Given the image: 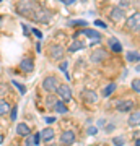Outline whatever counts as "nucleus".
Instances as JSON below:
<instances>
[{"mask_svg": "<svg viewBox=\"0 0 140 146\" xmlns=\"http://www.w3.org/2000/svg\"><path fill=\"white\" fill-rule=\"evenodd\" d=\"M42 88H44V91H47V93H54V91H57L59 80L56 78V76H46V78L42 80Z\"/></svg>", "mask_w": 140, "mask_h": 146, "instance_id": "f03ea898", "label": "nucleus"}, {"mask_svg": "<svg viewBox=\"0 0 140 146\" xmlns=\"http://www.w3.org/2000/svg\"><path fill=\"white\" fill-rule=\"evenodd\" d=\"M59 101L56 99V98H54V96H49V98H47V107H52V109H54V107H56V104H57Z\"/></svg>", "mask_w": 140, "mask_h": 146, "instance_id": "5701e85b", "label": "nucleus"}, {"mask_svg": "<svg viewBox=\"0 0 140 146\" xmlns=\"http://www.w3.org/2000/svg\"><path fill=\"white\" fill-rule=\"evenodd\" d=\"M137 70H139V72H140V65H139V67H137Z\"/></svg>", "mask_w": 140, "mask_h": 146, "instance_id": "c03bdc74", "label": "nucleus"}, {"mask_svg": "<svg viewBox=\"0 0 140 146\" xmlns=\"http://www.w3.org/2000/svg\"><path fill=\"white\" fill-rule=\"evenodd\" d=\"M33 138H34V145H38V143L41 141V133H36V135L33 136Z\"/></svg>", "mask_w": 140, "mask_h": 146, "instance_id": "2f4dec72", "label": "nucleus"}, {"mask_svg": "<svg viewBox=\"0 0 140 146\" xmlns=\"http://www.w3.org/2000/svg\"><path fill=\"white\" fill-rule=\"evenodd\" d=\"M94 26H99V28H106V23H103L101 20H96L94 21Z\"/></svg>", "mask_w": 140, "mask_h": 146, "instance_id": "7c9ffc66", "label": "nucleus"}, {"mask_svg": "<svg viewBox=\"0 0 140 146\" xmlns=\"http://www.w3.org/2000/svg\"><path fill=\"white\" fill-rule=\"evenodd\" d=\"M125 25H127V29H130V31H140V11L134 13V15L127 20Z\"/></svg>", "mask_w": 140, "mask_h": 146, "instance_id": "20e7f679", "label": "nucleus"}, {"mask_svg": "<svg viewBox=\"0 0 140 146\" xmlns=\"http://www.w3.org/2000/svg\"><path fill=\"white\" fill-rule=\"evenodd\" d=\"M54 136H56V131L52 130V128H44L41 131V141H52L54 140Z\"/></svg>", "mask_w": 140, "mask_h": 146, "instance_id": "2eb2a0df", "label": "nucleus"}, {"mask_svg": "<svg viewBox=\"0 0 140 146\" xmlns=\"http://www.w3.org/2000/svg\"><path fill=\"white\" fill-rule=\"evenodd\" d=\"M130 3H132V0H121L119 2V8H122V10H125V8H129Z\"/></svg>", "mask_w": 140, "mask_h": 146, "instance_id": "a878e982", "label": "nucleus"}, {"mask_svg": "<svg viewBox=\"0 0 140 146\" xmlns=\"http://www.w3.org/2000/svg\"><path fill=\"white\" fill-rule=\"evenodd\" d=\"M21 28H23V31H25V36H29V29H28V26H26V25H21Z\"/></svg>", "mask_w": 140, "mask_h": 146, "instance_id": "72a5a7b5", "label": "nucleus"}, {"mask_svg": "<svg viewBox=\"0 0 140 146\" xmlns=\"http://www.w3.org/2000/svg\"><path fill=\"white\" fill-rule=\"evenodd\" d=\"M127 123H129L130 127H140V110H135V112L130 114Z\"/></svg>", "mask_w": 140, "mask_h": 146, "instance_id": "4468645a", "label": "nucleus"}, {"mask_svg": "<svg viewBox=\"0 0 140 146\" xmlns=\"http://www.w3.org/2000/svg\"><path fill=\"white\" fill-rule=\"evenodd\" d=\"M25 146H34V138H31V136L28 135V138L25 141Z\"/></svg>", "mask_w": 140, "mask_h": 146, "instance_id": "cd10ccee", "label": "nucleus"}, {"mask_svg": "<svg viewBox=\"0 0 140 146\" xmlns=\"http://www.w3.org/2000/svg\"><path fill=\"white\" fill-rule=\"evenodd\" d=\"M31 33H33V34H36V37H38V39H41V37H42L41 31H39V29H36V28H31Z\"/></svg>", "mask_w": 140, "mask_h": 146, "instance_id": "c756f323", "label": "nucleus"}, {"mask_svg": "<svg viewBox=\"0 0 140 146\" xmlns=\"http://www.w3.org/2000/svg\"><path fill=\"white\" fill-rule=\"evenodd\" d=\"M13 84H15L16 88L20 89V93H21V94H25V93H26V89H25V86H23V84H20V83H16V81H13Z\"/></svg>", "mask_w": 140, "mask_h": 146, "instance_id": "c85d7f7f", "label": "nucleus"}, {"mask_svg": "<svg viewBox=\"0 0 140 146\" xmlns=\"http://www.w3.org/2000/svg\"><path fill=\"white\" fill-rule=\"evenodd\" d=\"M109 18H111V21H114V23H121V21L125 20V13H124L122 8L114 7V8L111 10V13H109Z\"/></svg>", "mask_w": 140, "mask_h": 146, "instance_id": "423d86ee", "label": "nucleus"}, {"mask_svg": "<svg viewBox=\"0 0 140 146\" xmlns=\"http://www.w3.org/2000/svg\"><path fill=\"white\" fill-rule=\"evenodd\" d=\"M46 122L47 123H52V122H56V119L54 117H46Z\"/></svg>", "mask_w": 140, "mask_h": 146, "instance_id": "e433bc0d", "label": "nucleus"}, {"mask_svg": "<svg viewBox=\"0 0 140 146\" xmlns=\"http://www.w3.org/2000/svg\"><path fill=\"white\" fill-rule=\"evenodd\" d=\"M104 130H106V131H113V130H114V127H113V125H108Z\"/></svg>", "mask_w": 140, "mask_h": 146, "instance_id": "4c0bfd02", "label": "nucleus"}, {"mask_svg": "<svg viewBox=\"0 0 140 146\" xmlns=\"http://www.w3.org/2000/svg\"><path fill=\"white\" fill-rule=\"evenodd\" d=\"M106 58H108V52H106L104 49H96V50H93L91 55H90V60L94 62V63L103 62V60H106Z\"/></svg>", "mask_w": 140, "mask_h": 146, "instance_id": "0eeeda50", "label": "nucleus"}, {"mask_svg": "<svg viewBox=\"0 0 140 146\" xmlns=\"http://www.w3.org/2000/svg\"><path fill=\"white\" fill-rule=\"evenodd\" d=\"M15 11L18 15L28 18V20L38 21L42 25H47L52 18L51 11L42 8L36 0H18V3L15 5Z\"/></svg>", "mask_w": 140, "mask_h": 146, "instance_id": "f257e3e1", "label": "nucleus"}, {"mask_svg": "<svg viewBox=\"0 0 140 146\" xmlns=\"http://www.w3.org/2000/svg\"><path fill=\"white\" fill-rule=\"evenodd\" d=\"M10 110H11L10 104H8L5 99H0V117H2V115H5V114H8Z\"/></svg>", "mask_w": 140, "mask_h": 146, "instance_id": "6ab92c4d", "label": "nucleus"}, {"mask_svg": "<svg viewBox=\"0 0 140 146\" xmlns=\"http://www.w3.org/2000/svg\"><path fill=\"white\" fill-rule=\"evenodd\" d=\"M0 2H2V0H0Z\"/></svg>", "mask_w": 140, "mask_h": 146, "instance_id": "a18cd8bd", "label": "nucleus"}, {"mask_svg": "<svg viewBox=\"0 0 140 146\" xmlns=\"http://www.w3.org/2000/svg\"><path fill=\"white\" fill-rule=\"evenodd\" d=\"M3 143V135H0V145Z\"/></svg>", "mask_w": 140, "mask_h": 146, "instance_id": "79ce46f5", "label": "nucleus"}, {"mask_svg": "<svg viewBox=\"0 0 140 146\" xmlns=\"http://www.w3.org/2000/svg\"><path fill=\"white\" fill-rule=\"evenodd\" d=\"M57 96L60 98V101H64V102H70V101H72V89H70V86H68V84H59Z\"/></svg>", "mask_w": 140, "mask_h": 146, "instance_id": "7ed1b4c3", "label": "nucleus"}, {"mask_svg": "<svg viewBox=\"0 0 140 146\" xmlns=\"http://www.w3.org/2000/svg\"><path fill=\"white\" fill-rule=\"evenodd\" d=\"M16 112H18V107H13V109L10 110V119L13 120V122L16 120Z\"/></svg>", "mask_w": 140, "mask_h": 146, "instance_id": "bb28decb", "label": "nucleus"}, {"mask_svg": "<svg viewBox=\"0 0 140 146\" xmlns=\"http://www.w3.org/2000/svg\"><path fill=\"white\" fill-rule=\"evenodd\" d=\"M116 109H117V112H130V110L134 109V102L129 99H122L117 102Z\"/></svg>", "mask_w": 140, "mask_h": 146, "instance_id": "6e6552de", "label": "nucleus"}, {"mask_svg": "<svg viewBox=\"0 0 140 146\" xmlns=\"http://www.w3.org/2000/svg\"><path fill=\"white\" fill-rule=\"evenodd\" d=\"M125 60L127 62H140V54L139 52H134V50H130V52L125 54Z\"/></svg>", "mask_w": 140, "mask_h": 146, "instance_id": "a211bd4d", "label": "nucleus"}, {"mask_svg": "<svg viewBox=\"0 0 140 146\" xmlns=\"http://www.w3.org/2000/svg\"><path fill=\"white\" fill-rule=\"evenodd\" d=\"M54 110H56V112H59V114H67V112H68L67 106H65V102H64V101H59L57 104H56V107H54Z\"/></svg>", "mask_w": 140, "mask_h": 146, "instance_id": "aec40b11", "label": "nucleus"}, {"mask_svg": "<svg viewBox=\"0 0 140 146\" xmlns=\"http://www.w3.org/2000/svg\"><path fill=\"white\" fill-rule=\"evenodd\" d=\"M60 70H62V72H65V70H67V62H62V63H60Z\"/></svg>", "mask_w": 140, "mask_h": 146, "instance_id": "c9c22d12", "label": "nucleus"}, {"mask_svg": "<svg viewBox=\"0 0 140 146\" xmlns=\"http://www.w3.org/2000/svg\"><path fill=\"white\" fill-rule=\"evenodd\" d=\"M132 3L135 5V8H139L140 10V0H132Z\"/></svg>", "mask_w": 140, "mask_h": 146, "instance_id": "f704fd0d", "label": "nucleus"}, {"mask_svg": "<svg viewBox=\"0 0 140 146\" xmlns=\"http://www.w3.org/2000/svg\"><path fill=\"white\" fill-rule=\"evenodd\" d=\"M29 133H31V130L26 123H18L16 125V135L18 136H28Z\"/></svg>", "mask_w": 140, "mask_h": 146, "instance_id": "f3484780", "label": "nucleus"}, {"mask_svg": "<svg viewBox=\"0 0 140 146\" xmlns=\"http://www.w3.org/2000/svg\"><path fill=\"white\" fill-rule=\"evenodd\" d=\"M64 49L62 46H59V44H54V46L49 47V57L52 58V60H62L64 58Z\"/></svg>", "mask_w": 140, "mask_h": 146, "instance_id": "39448f33", "label": "nucleus"}, {"mask_svg": "<svg viewBox=\"0 0 140 146\" xmlns=\"http://www.w3.org/2000/svg\"><path fill=\"white\" fill-rule=\"evenodd\" d=\"M114 89H116V84H114V83L108 84V86L104 88V91H103V96H104V98H108V96H111V94L114 93Z\"/></svg>", "mask_w": 140, "mask_h": 146, "instance_id": "412c9836", "label": "nucleus"}, {"mask_svg": "<svg viewBox=\"0 0 140 146\" xmlns=\"http://www.w3.org/2000/svg\"><path fill=\"white\" fill-rule=\"evenodd\" d=\"M68 26H86V21L83 20H73V21H68Z\"/></svg>", "mask_w": 140, "mask_h": 146, "instance_id": "4be33fe9", "label": "nucleus"}, {"mask_svg": "<svg viewBox=\"0 0 140 146\" xmlns=\"http://www.w3.org/2000/svg\"><path fill=\"white\" fill-rule=\"evenodd\" d=\"M36 50H38V52H41V44H39V42L36 44Z\"/></svg>", "mask_w": 140, "mask_h": 146, "instance_id": "ea45409f", "label": "nucleus"}, {"mask_svg": "<svg viewBox=\"0 0 140 146\" xmlns=\"http://www.w3.org/2000/svg\"><path fill=\"white\" fill-rule=\"evenodd\" d=\"M60 143L62 145H73L75 143V133L72 130H65L60 135Z\"/></svg>", "mask_w": 140, "mask_h": 146, "instance_id": "9b49d317", "label": "nucleus"}, {"mask_svg": "<svg viewBox=\"0 0 140 146\" xmlns=\"http://www.w3.org/2000/svg\"><path fill=\"white\" fill-rule=\"evenodd\" d=\"M82 99H85L88 104H94L98 101V94L91 89H85V91H82Z\"/></svg>", "mask_w": 140, "mask_h": 146, "instance_id": "9d476101", "label": "nucleus"}, {"mask_svg": "<svg viewBox=\"0 0 140 146\" xmlns=\"http://www.w3.org/2000/svg\"><path fill=\"white\" fill-rule=\"evenodd\" d=\"M108 46H109V49H111L113 52H116V54L122 52V44H121L116 37H109L108 39Z\"/></svg>", "mask_w": 140, "mask_h": 146, "instance_id": "ddd939ff", "label": "nucleus"}, {"mask_svg": "<svg viewBox=\"0 0 140 146\" xmlns=\"http://www.w3.org/2000/svg\"><path fill=\"white\" fill-rule=\"evenodd\" d=\"M96 131H98V130H96L94 127H90V128H88V135H96Z\"/></svg>", "mask_w": 140, "mask_h": 146, "instance_id": "473e14b6", "label": "nucleus"}, {"mask_svg": "<svg viewBox=\"0 0 140 146\" xmlns=\"http://www.w3.org/2000/svg\"><path fill=\"white\" fill-rule=\"evenodd\" d=\"M85 42L83 41H80V39H75V41L68 46V52L70 54H73V52H77V50H80V49H85Z\"/></svg>", "mask_w": 140, "mask_h": 146, "instance_id": "dca6fc26", "label": "nucleus"}, {"mask_svg": "<svg viewBox=\"0 0 140 146\" xmlns=\"http://www.w3.org/2000/svg\"><path fill=\"white\" fill-rule=\"evenodd\" d=\"M2 20H3V16H0V25H2Z\"/></svg>", "mask_w": 140, "mask_h": 146, "instance_id": "37998d69", "label": "nucleus"}, {"mask_svg": "<svg viewBox=\"0 0 140 146\" xmlns=\"http://www.w3.org/2000/svg\"><path fill=\"white\" fill-rule=\"evenodd\" d=\"M132 89H134L135 93H140V78H135L132 81Z\"/></svg>", "mask_w": 140, "mask_h": 146, "instance_id": "b1692460", "label": "nucleus"}, {"mask_svg": "<svg viewBox=\"0 0 140 146\" xmlns=\"http://www.w3.org/2000/svg\"><path fill=\"white\" fill-rule=\"evenodd\" d=\"M73 2H75V0H64V3H65V5H70V3H73Z\"/></svg>", "mask_w": 140, "mask_h": 146, "instance_id": "58836bf2", "label": "nucleus"}, {"mask_svg": "<svg viewBox=\"0 0 140 146\" xmlns=\"http://www.w3.org/2000/svg\"><path fill=\"white\" fill-rule=\"evenodd\" d=\"M78 34H85V36H88L93 39V42L91 44H94V42H99L101 41V34H99L98 31H94V29H88V28H83L82 31H78Z\"/></svg>", "mask_w": 140, "mask_h": 146, "instance_id": "1a4fd4ad", "label": "nucleus"}, {"mask_svg": "<svg viewBox=\"0 0 140 146\" xmlns=\"http://www.w3.org/2000/svg\"><path fill=\"white\" fill-rule=\"evenodd\" d=\"M135 146H140V140H135Z\"/></svg>", "mask_w": 140, "mask_h": 146, "instance_id": "a19ab883", "label": "nucleus"}, {"mask_svg": "<svg viewBox=\"0 0 140 146\" xmlns=\"http://www.w3.org/2000/svg\"><path fill=\"white\" fill-rule=\"evenodd\" d=\"M113 143H114L116 146H124V138H122V136H114V138H113Z\"/></svg>", "mask_w": 140, "mask_h": 146, "instance_id": "393cba45", "label": "nucleus"}, {"mask_svg": "<svg viewBox=\"0 0 140 146\" xmlns=\"http://www.w3.org/2000/svg\"><path fill=\"white\" fill-rule=\"evenodd\" d=\"M20 70L23 73H31L34 70V63H33L31 58H23L20 62Z\"/></svg>", "mask_w": 140, "mask_h": 146, "instance_id": "f8f14e48", "label": "nucleus"}]
</instances>
